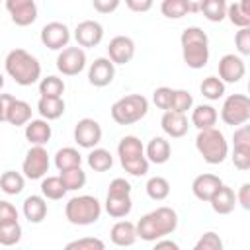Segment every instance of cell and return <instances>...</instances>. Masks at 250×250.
<instances>
[{"label": "cell", "mask_w": 250, "mask_h": 250, "mask_svg": "<svg viewBox=\"0 0 250 250\" xmlns=\"http://www.w3.org/2000/svg\"><path fill=\"white\" fill-rule=\"evenodd\" d=\"M135 229H137V238L145 242H156L178 229V213L166 205L156 207L150 213L143 215L135 225Z\"/></svg>", "instance_id": "1"}, {"label": "cell", "mask_w": 250, "mask_h": 250, "mask_svg": "<svg viewBox=\"0 0 250 250\" xmlns=\"http://www.w3.org/2000/svg\"><path fill=\"white\" fill-rule=\"evenodd\" d=\"M4 68L20 86H31L41 80V62L25 49H12L4 59Z\"/></svg>", "instance_id": "2"}, {"label": "cell", "mask_w": 250, "mask_h": 250, "mask_svg": "<svg viewBox=\"0 0 250 250\" xmlns=\"http://www.w3.org/2000/svg\"><path fill=\"white\" fill-rule=\"evenodd\" d=\"M180 43H182L184 62L189 68L199 70V68L207 66V62H209V37L201 27H197V25L186 27L180 35Z\"/></svg>", "instance_id": "3"}, {"label": "cell", "mask_w": 250, "mask_h": 250, "mask_svg": "<svg viewBox=\"0 0 250 250\" xmlns=\"http://www.w3.org/2000/svg\"><path fill=\"white\" fill-rule=\"evenodd\" d=\"M117 156L123 166V170L135 178L146 176L148 172V160L145 156V145L139 137L135 135H125L121 137L117 145Z\"/></svg>", "instance_id": "4"}, {"label": "cell", "mask_w": 250, "mask_h": 250, "mask_svg": "<svg viewBox=\"0 0 250 250\" xmlns=\"http://www.w3.org/2000/svg\"><path fill=\"white\" fill-rule=\"evenodd\" d=\"M64 217L70 225H94L102 217V203L94 195H74L64 205Z\"/></svg>", "instance_id": "5"}, {"label": "cell", "mask_w": 250, "mask_h": 250, "mask_svg": "<svg viewBox=\"0 0 250 250\" xmlns=\"http://www.w3.org/2000/svg\"><path fill=\"white\" fill-rule=\"evenodd\" d=\"M195 148L207 164H221L229 156V143L219 129L199 131L195 137Z\"/></svg>", "instance_id": "6"}, {"label": "cell", "mask_w": 250, "mask_h": 250, "mask_svg": "<svg viewBox=\"0 0 250 250\" xmlns=\"http://www.w3.org/2000/svg\"><path fill=\"white\" fill-rule=\"evenodd\" d=\"M109 111L117 125H133L148 113V100L143 94H129L113 102Z\"/></svg>", "instance_id": "7"}, {"label": "cell", "mask_w": 250, "mask_h": 250, "mask_svg": "<svg viewBox=\"0 0 250 250\" xmlns=\"http://www.w3.org/2000/svg\"><path fill=\"white\" fill-rule=\"evenodd\" d=\"M104 207H105V213L113 219H123L131 213V209H133L131 184L125 178H113L109 182Z\"/></svg>", "instance_id": "8"}, {"label": "cell", "mask_w": 250, "mask_h": 250, "mask_svg": "<svg viewBox=\"0 0 250 250\" xmlns=\"http://www.w3.org/2000/svg\"><path fill=\"white\" fill-rule=\"evenodd\" d=\"M221 119L230 127L246 125L250 119V98L246 94H230L221 105Z\"/></svg>", "instance_id": "9"}, {"label": "cell", "mask_w": 250, "mask_h": 250, "mask_svg": "<svg viewBox=\"0 0 250 250\" xmlns=\"http://www.w3.org/2000/svg\"><path fill=\"white\" fill-rule=\"evenodd\" d=\"M49 152L45 146H31L25 152V158L21 162L23 178L27 180H43L49 172Z\"/></svg>", "instance_id": "10"}, {"label": "cell", "mask_w": 250, "mask_h": 250, "mask_svg": "<svg viewBox=\"0 0 250 250\" xmlns=\"http://www.w3.org/2000/svg\"><path fill=\"white\" fill-rule=\"evenodd\" d=\"M39 39L41 43L51 49V51H62L68 47V41H70V29L66 23L62 21H49L41 27V33H39Z\"/></svg>", "instance_id": "11"}, {"label": "cell", "mask_w": 250, "mask_h": 250, "mask_svg": "<svg viewBox=\"0 0 250 250\" xmlns=\"http://www.w3.org/2000/svg\"><path fill=\"white\" fill-rule=\"evenodd\" d=\"M57 68L64 76H76L86 68V53L84 49L76 47H66L59 51L57 55Z\"/></svg>", "instance_id": "12"}, {"label": "cell", "mask_w": 250, "mask_h": 250, "mask_svg": "<svg viewBox=\"0 0 250 250\" xmlns=\"http://www.w3.org/2000/svg\"><path fill=\"white\" fill-rule=\"evenodd\" d=\"M74 141L82 148H96L102 141V125L92 117L80 119L74 125Z\"/></svg>", "instance_id": "13"}, {"label": "cell", "mask_w": 250, "mask_h": 250, "mask_svg": "<svg viewBox=\"0 0 250 250\" xmlns=\"http://www.w3.org/2000/svg\"><path fill=\"white\" fill-rule=\"evenodd\" d=\"M246 74V64L242 61V57L234 55V53H227L219 59V80L223 84H236L244 78Z\"/></svg>", "instance_id": "14"}, {"label": "cell", "mask_w": 250, "mask_h": 250, "mask_svg": "<svg viewBox=\"0 0 250 250\" xmlns=\"http://www.w3.org/2000/svg\"><path fill=\"white\" fill-rule=\"evenodd\" d=\"M6 10L20 27H27L37 20V4L33 0H6Z\"/></svg>", "instance_id": "15"}, {"label": "cell", "mask_w": 250, "mask_h": 250, "mask_svg": "<svg viewBox=\"0 0 250 250\" xmlns=\"http://www.w3.org/2000/svg\"><path fill=\"white\" fill-rule=\"evenodd\" d=\"M74 39H76V45L82 49H92L96 45L102 43L104 39V25L96 20H84L80 21L76 27H74Z\"/></svg>", "instance_id": "16"}, {"label": "cell", "mask_w": 250, "mask_h": 250, "mask_svg": "<svg viewBox=\"0 0 250 250\" xmlns=\"http://www.w3.org/2000/svg\"><path fill=\"white\" fill-rule=\"evenodd\" d=\"M115 78V64L107 57H98L88 68V82L96 88H105Z\"/></svg>", "instance_id": "17"}, {"label": "cell", "mask_w": 250, "mask_h": 250, "mask_svg": "<svg viewBox=\"0 0 250 250\" xmlns=\"http://www.w3.org/2000/svg\"><path fill=\"white\" fill-rule=\"evenodd\" d=\"M135 57V41L127 35H115L107 45V59L113 64H127Z\"/></svg>", "instance_id": "18"}, {"label": "cell", "mask_w": 250, "mask_h": 250, "mask_svg": "<svg viewBox=\"0 0 250 250\" xmlns=\"http://www.w3.org/2000/svg\"><path fill=\"white\" fill-rule=\"evenodd\" d=\"M221 186H223V180H221L219 176L207 172V174H199V176L193 178V182H191V191H193V195H195L199 201H209V199L219 191Z\"/></svg>", "instance_id": "19"}, {"label": "cell", "mask_w": 250, "mask_h": 250, "mask_svg": "<svg viewBox=\"0 0 250 250\" xmlns=\"http://www.w3.org/2000/svg\"><path fill=\"white\" fill-rule=\"evenodd\" d=\"M6 121L16 127L27 125L31 121V105L25 100H18L12 96L6 105Z\"/></svg>", "instance_id": "20"}, {"label": "cell", "mask_w": 250, "mask_h": 250, "mask_svg": "<svg viewBox=\"0 0 250 250\" xmlns=\"http://www.w3.org/2000/svg\"><path fill=\"white\" fill-rule=\"evenodd\" d=\"M109 240L119 246V248H127V246H133L137 242V229H135V223L131 221H117L111 230H109Z\"/></svg>", "instance_id": "21"}, {"label": "cell", "mask_w": 250, "mask_h": 250, "mask_svg": "<svg viewBox=\"0 0 250 250\" xmlns=\"http://www.w3.org/2000/svg\"><path fill=\"white\" fill-rule=\"evenodd\" d=\"M51 135L53 129L45 119H31L25 125V139L29 141L31 146H45L51 141Z\"/></svg>", "instance_id": "22"}, {"label": "cell", "mask_w": 250, "mask_h": 250, "mask_svg": "<svg viewBox=\"0 0 250 250\" xmlns=\"http://www.w3.org/2000/svg\"><path fill=\"white\" fill-rule=\"evenodd\" d=\"M145 156L148 164H166L172 156V146L164 137H152L145 146Z\"/></svg>", "instance_id": "23"}, {"label": "cell", "mask_w": 250, "mask_h": 250, "mask_svg": "<svg viewBox=\"0 0 250 250\" xmlns=\"http://www.w3.org/2000/svg\"><path fill=\"white\" fill-rule=\"evenodd\" d=\"M160 127H162V131H164L168 137L180 139V137H184V135L188 133L189 123H188V117L182 115V113L164 111V113H162V119H160Z\"/></svg>", "instance_id": "24"}, {"label": "cell", "mask_w": 250, "mask_h": 250, "mask_svg": "<svg viewBox=\"0 0 250 250\" xmlns=\"http://www.w3.org/2000/svg\"><path fill=\"white\" fill-rule=\"evenodd\" d=\"M219 119V113L213 105L209 104H199L191 109V125L197 131H205V129H213L215 123Z\"/></svg>", "instance_id": "25"}, {"label": "cell", "mask_w": 250, "mask_h": 250, "mask_svg": "<svg viewBox=\"0 0 250 250\" xmlns=\"http://www.w3.org/2000/svg\"><path fill=\"white\" fill-rule=\"evenodd\" d=\"M209 203H211V207H213V211H215L217 215H229V213L234 211L236 193H234L232 188H229V186L223 184V186L219 188V191L209 199Z\"/></svg>", "instance_id": "26"}, {"label": "cell", "mask_w": 250, "mask_h": 250, "mask_svg": "<svg viewBox=\"0 0 250 250\" xmlns=\"http://www.w3.org/2000/svg\"><path fill=\"white\" fill-rule=\"evenodd\" d=\"M21 211H23V217L29 223L37 225V223H41L47 217V201H45L43 195H27L23 199Z\"/></svg>", "instance_id": "27"}, {"label": "cell", "mask_w": 250, "mask_h": 250, "mask_svg": "<svg viewBox=\"0 0 250 250\" xmlns=\"http://www.w3.org/2000/svg\"><path fill=\"white\" fill-rule=\"evenodd\" d=\"M227 18L238 29L250 27V0H240V2L227 4Z\"/></svg>", "instance_id": "28"}, {"label": "cell", "mask_w": 250, "mask_h": 250, "mask_svg": "<svg viewBox=\"0 0 250 250\" xmlns=\"http://www.w3.org/2000/svg\"><path fill=\"white\" fill-rule=\"evenodd\" d=\"M55 166H57L59 172L80 168L82 166V154L74 146H62L55 152Z\"/></svg>", "instance_id": "29"}, {"label": "cell", "mask_w": 250, "mask_h": 250, "mask_svg": "<svg viewBox=\"0 0 250 250\" xmlns=\"http://www.w3.org/2000/svg\"><path fill=\"white\" fill-rule=\"evenodd\" d=\"M64 100L62 98H39L37 102V111L41 119L45 121H55L64 113Z\"/></svg>", "instance_id": "30"}, {"label": "cell", "mask_w": 250, "mask_h": 250, "mask_svg": "<svg viewBox=\"0 0 250 250\" xmlns=\"http://www.w3.org/2000/svg\"><path fill=\"white\" fill-rule=\"evenodd\" d=\"M86 162H88V166H90L94 172H107V170L113 166V156H111V152H109L107 148L96 146V148H92L90 154L86 156Z\"/></svg>", "instance_id": "31"}, {"label": "cell", "mask_w": 250, "mask_h": 250, "mask_svg": "<svg viewBox=\"0 0 250 250\" xmlns=\"http://www.w3.org/2000/svg\"><path fill=\"white\" fill-rule=\"evenodd\" d=\"M23 186H25V178L23 174L16 172V170H6L2 172L0 176V189L8 195H18L23 191Z\"/></svg>", "instance_id": "32"}, {"label": "cell", "mask_w": 250, "mask_h": 250, "mask_svg": "<svg viewBox=\"0 0 250 250\" xmlns=\"http://www.w3.org/2000/svg\"><path fill=\"white\" fill-rule=\"evenodd\" d=\"M199 12L205 16V20L217 23L227 18V2L225 0H203L199 2Z\"/></svg>", "instance_id": "33"}, {"label": "cell", "mask_w": 250, "mask_h": 250, "mask_svg": "<svg viewBox=\"0 0 250 250\" xmlns=\"http://www.w3.org/2000/svg\"><path fill=\"white\" fill-rule=\"evenodd\" d=\"M41 195L45 199H62L66 195V188L61 180V176H47L41 180Z\"/></svg>", "instance_id": "34"}, {"label": "cell", "mask_w": 250, "mask_h": 250, "mask_svg": "<svg viewBox=\"0 0 250 250\" xmlns=\"http://www.w3.org/2000/svg\"><path fill=\"white\" fill-rule=\"evenodd\" d=\"M39 94H41V98H62L64 80L55 76V74H49V76L41 78L39 80Z\"/></svg>", "instance_id": "35"}, {"label": "cell", "mask_w": 250, "mask_h": 250, "mask_svg": "<svg viewBox=\"0 0 250 250\" xmlns=\"http://www.w3.org/2000/svg\"><path fill=\"white\" fill-rule=\"evenodd\" d=\"M145 189L152 201H164L170 195V182L162 176H152V178H148Z\"/></svg>", "instance_id": "36"}, {"label": "cell", "mask_w": 250, "mask_h": 250, "mask_svg": "<svg viewBox=\"0 0 250 250\" xmlns=\"http://www.w3.org/2000/svg\"><path fill=\"white\" fill-rule=\"evenodd\" d=\"M160 12L168 20H180L189 14V0H164L160 4Z\"/></svg>", "instance_id": "37"}, {"label": "cell", "mask_w": 250, "mask_h": 250, "mask_svg": "<svg viewBox=\"0 0 250 250\" xmlns=\"http://www.w3.org/2000/svg\"><path fill=\"white\" fill-rule=\"evenodd\" d=\"M199 90L203 94V98L211 100V102H217L225 96V84L217 78V76H207L203 78V82L199 84Z\"/></svg>", "instance_id": "38"}, {"label": "cell", "mask_w": 250, "mask_h": 250, "mask_svg": "<svg viewBox=\"0 0 250 250\" xmlns=\"http://www.w3.org/2000/svg\"><path fill=\"white\" fill-rule=\"evenodd\" d=\"M59 176H61L66 191H76V189L86 186V172L82 170V166L80 168H72V170H64Z\"/></svg>", "instance_id": "39"}, {"label": "cell", "mask_w": 250, "mask_h": 250, "mask_svg": "<svg viewBox=\"0 0 250 250\" xmlns=\"http://www.w3.org/2000/svg\"><path fill=\"white\" fill-rule=\"evenodd\" d=\"M191 105H193V96L188 90H172V102L168 111L186 115L188 109H191Z\"/></svg>", "instance_id": "40"}, {"label": "cell", "mask_w": 250, "mask_h": 250, "mask_svg": "<svg viewBox=\"0 0 250 250\" xmlns=\"http://www.w3.org/2000/svg\"><path fill=\"white\" fill-rule=\"evenodd\" d=\"M21 240V225L18 223H8L0 225V244L2 246H16Z\"/></svg>", "instance_id": "41"}, {"label": "cell", "mask_w": 250, "mask_h": 250, "mask_svg": "<svg viewBox=\"0 0 250 250\" xmlns=\"http://www.w3.org/2000/svg\"><path fill=\"white\" fill-rule=\"evenodd\" d=\"M62 250H105V242L98 236H82L66 242Z\"/></svg>", "instance_id": "42"}, {"label": "cell", "mask_w": 250, "mask_h": 250, "mask_svg": "<svg viewBox=\"0 0 250 250\" xmlns=\"http://www.w3.org/2000/svg\"><path fill=\"white\" fill-rule=\"evenodd\" d=\"M191 250H225V246H223V240L217 232L207 230L199 236V240L193 244Z\"/></svg>", "instance_id": "43"}, {"label": "cell", "mask_w": 250, "mask_h": 250, "mask_svg": "<svg viewBox=\"0 0 250 250\" xmlns=\"http://www.w3.org/2000/svg\"><path fill=\"white\" fill-rule=\"evenodd\" d=\"M232 164L240 172L250 170V145H236L232 146Z\"/></svg>", "instance_id": "44"}, {"label": "cell", "mask_w": 250, "mask_h": 250, "mask_svg": "<svg viewBox=\"0 0 250 250\" xmlns=\"http://www.w3.org/2000/svg\"><path fill=\"white\" fill-rule=\"evenodd\" d=\"M152 102H154V105H156L158 109L168 111V109H170V102H172V88H168V86L156 88V90L152 92Z\"/></svg>", "instance_id": "45"}, {"label": "cell", "mask_w": 250, "mask_h": 250, "mask_svg": "<svg viewBox=\"0 0 250 250\" xmlns=\"http://www.w3.org/2000/svg\"><path fill=\"white\" fill-rule=\"evenodd\" d=\"M234 45L238 51V57H248L250 55V27H242L234 35Z\"/></svg>", "instance_id": "46"}, {"label": "cell", "mask_w": 250, "mask_h": 250, "mask_svg": "<svg viewBox=\"0 0 250 250\" xmlns=\"http://www.w3.org/2000/svg\"><path fill=\"white\" fill-rule=\"evenodd\" d=\"M8 223H18V209L10 201L0 199V225Z\"/></svg>", "instance_id": "47"}, {"label": "cell", "mask_w": 250, "mask_h": 250, "mask_svg": "<svg viewBox=\"0 0 250 250\" xmlns=\"http://www.w3.org/2000/svg\"><path fill=\"white\" fill-rule=\"evenodd\" d=\"M92 6L100 14H111L119 8V0H92Z\"/></svg>", "instance_id": "48"}, {"label": "cell", "mask_w": 250, "mask_h": 250, "mask_svg": "<svg viewBox=\"0 0 250 250\" xmlns=\"http://www.w3.org/2000/svg\"><path fill=\"white\" fill-rule=\"evenodd\" d=\"M236 203H240V207H242L244 211H250V184H248V182L238 188Z\"/></svg>", "instance_id": "49"}, {"label": "cell", "mask_w": 250, "mask_h": 250, "mask_svg": "<svg viewBox=\"0 0 250 250\" xmlns=\"http://www.w3.org/2000/svg\"><path fill=\"white\" fill-rule=\"evenodd\" d=\"M125 6L131 10V12H148L152 8V0H125Z\"/></svg>", "instance_id": "50"}, {"label": "cell", "mask_w": 250, "mask_h": 250, "mask_svg": "<svg viewBox=\"0 0 250 250\" xmlns=\"http://www.w3.org/2000/svg\"><path fill=\"white\" fill-rule=\"evenodd\" d=\"M152 250H180V246H178V242H174L170 238H160V240H156Z\"/></svg>", "instance_id": "51"}, {"label": "cell", "mask_w": 250, "mask_h": 250, "mask_svg": "<svg viewBox=\"0 0 250 250\" xmlns=\"http://www.w3.org/2000/svg\"><path fill=\"white\" fill-rule=\"evenodd\" d=\"M12 94H0V121H6V105Z\"/></svg>", "instance_id": "52"}, {"label": "cell", "mask_w": 250, "mask_h": 250, "mask_svg": "<svg viewBox=\"0 0 250 250\" xmlns=\"http://www.w3.org/2000/svg\"><path fill=\"white\" fill-rule=\"evenodd\" d=\"M4 82H6V80H4V74H2V72H0V90H2V88H4Z\"/></svg>", "instance_id": "53"}]
</instances>
